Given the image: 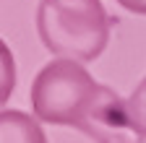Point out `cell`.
<instances>
[{
	"mask_svg": "<svg viewBox=\"0 0 146 143\" xmlns=\"http://www.w3.org/2000/svg\"><path fill=\"white\" fill-rule=\"evenodd\" d=\"M36 31L52 55L91 63L110 42V16L102 0H39Z\"/></svg>",
	"mask_w": 146,
	"mask_h": 143,
	"instance_id": "6da1fadb",
	"label": "cell"
},
{
	"mask_svg": "<svg viewBox=\"0 0 146 143\" xmlns=\"http://www.w3.org/2000/svg\"><path fill=\"white\" fill-rule=\"evenodd\" d=\"M97 91L99 83L81 68V63L58 57L47 63L31 83V112L42 122L78 128Z\"/></svg>",
	"mask_w": 146,
	"mask_h": 143,
	"instance_id": "7a4b0ae2",
	"label": "cell"
},
{
	"mask_svg": "<svg viewBox=\"0 0 146 143\" xmlns=\"http://www.w3.org/2000/svg\"><path fill=\"white\" fill-rule=\"evenodd\" d=\"M78 130L94 138V143H143L146 140V135L138 130L131 109H128V99H120L107 86H99Z\"/></svg>",
	"mask_w": 146,
	"mask_h": 143,
	"instance_id": "3957f363",
	"label": "cell"
},
{
	"mask_svg": "<svg viewBox=\"0 0 146 143\" xmlns=\"http://www.w3.org/2000/svg\"><path fill=\"white\" fill-rule=\"evenodd\" d=\"M0 143H47V135L31 115L18 109H3L0 112Z\"/></svg>",
	"mask_w": 146,
	"mask_h": 143,
	"instance_id": "277c9868",
	"label": "cell"
},
{
	"mask_svg": "<svg viewBox=\"0 0 146 143\" xmlns=\"http://www.w3.org/2000/svg\"><path fill=\"white\" fill-rule=\"evenodd\" d=\"M128 109H131L136 125H138V130L146 135V78L136 86V91L128 96Z\"/></svg>",
	"mask_w": 146,
	"mask_h": 143,
	"instance_id": "5b68a950",
	"label": "cell"
},
{
	"mask_svg": "<svg viewBox=\"0 0 146 143\" xmlns=\"http://www.w3.org/2000/svg\"><path fill=\"white\" fill-rule=\"evenodd\" d=\"M117 3L131 13H143L146 16V0H117Z\"/></svg>",
	"mask_w": 146,
	"mask_h": 143,
	"instance_id": "8992f818",
	"label": "cell"
}]
</instances>
